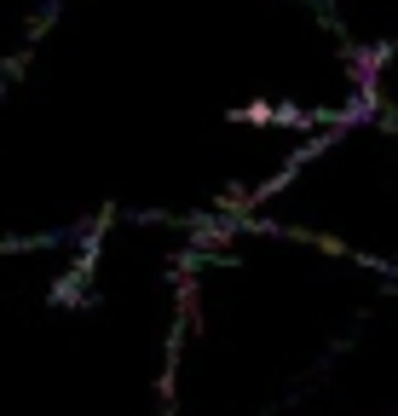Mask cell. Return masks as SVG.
Segmentation results:
<instances>
[{"instance_id":"obj_1","label":"cell","mask_w":398,"mask_h":416,"mask_svg":"<svg viewBox=\"0 0 398 416\" xmlns=\"http://www.w3.org/2000/svg\"><path fill=\"white\" fill-rule=\"evenodd\" d=\"M185 231L0 243V416H162Z\"/></svg>"}]
</instances>
